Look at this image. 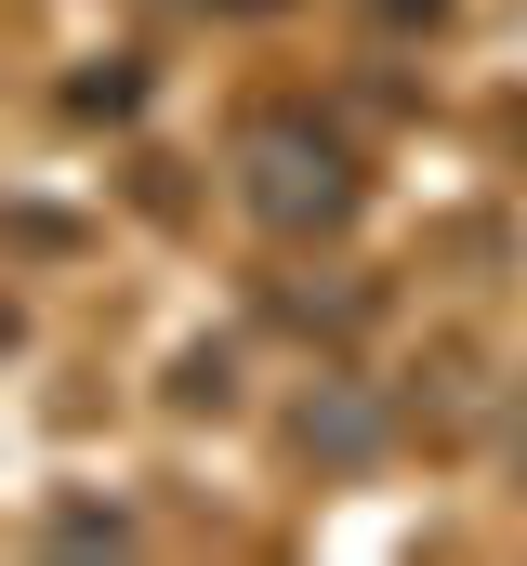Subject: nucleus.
Returning a JSON list of instances; mask_svg holds the SVG:
<instances>
[{
  "instance_id": "f257e3e1",
  "label": "nucleus",
  "mask_w": 527,
  "mask_h": 566,
  "mask_svg": "<svg viewBox=\"0 0 527 566\" xmlns=\"http://www.w3.org/2000/svg\"><path fill=\"white\" fill-rule=\"evenodd\" d=\"M251 211L264 224H343L356 211V171H343V145H317V133H264L251 145Z\"/></svg>"
}]
</instances>
